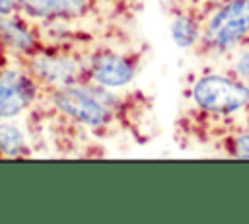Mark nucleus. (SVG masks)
<instances>
[{
    "mask_svg": "<svg viewBox=\"0 0 249 224\" xmlns=\"http://www.w3.org/2000/svg\"><path fill=\"white\" fill-rule=\"evenodd\" d=\"M233 156L237 158H249V132L241 134L233 142Z\"/></svg>",
    "mask_w": 249,
    "mask_h": 224,
    "instance_id": "9b49d317",
    "label": "nucleus"
},
{
    "mask_svg": "<svg viewBox=\"0 0 249 224\" xmlns=\"http://www.w3.org/2000/svg\"><path fill=\"white\" fill-rule=\"evenodd\" d=\"M171 37L179 47H191L198 39V25L191 16H177L171 21Z\"/></svg>",
    "mask_w": 249,
    "mask_h": 224,
    "instance_id": "1a4fd4ad",
    "label": "nucleus"
},
{
    "mask_svg": "<svg viewBox=\"0 0 249 224\" xmlns=\"http://www.w3.org/2000/svg\"><path fill=\"white\" fill-rule=\"evenodd\" d=\"M18 8L37 19H54L78 16L86 10V0H16Z\"/></svg>",
    "mask_w": 249,
    "mask_h": 224,
    "instance_id": "0eeeda50",
    "label": "nucleus"
},
{
    "mask_svg": "<svg viewBox=\"0 0 249 224\" xmlns=\"http://www.w3.org/2000/svg\"><path fill=\"white\" fill-rule=\"evenodd\" d=\"M0 37L19 53H31L35 49V39L31 31L19 19L8 18L4 14H0Z\"/></svg>",
    "mask_w": 249,
    "mask_h": 224,
    "instance_id": "6e6552de",
    "label": "nucleus"
},
{
    "mask_svg": "<svg viewBox=\"0 0 249 224\" xmlns=\"http://www.w3.org/2000/svg\"><path fill=\"white\" fill-rule=\"evenodd\" d=\"M134 64L117 53H99L93 56L89 66V76L103 88H121L134 78Z\"/></svg>",
    "mask_w": 249,
    "mask_h": 224,
    "instance_id": "39448f33",
    "label": "nucleus"
},
{
    "mask_svg": "<svg viewBox=\"0 0 249 224\" xmlns=\"http://www.w3.org/2000/svg\"><path fill=\"white\" fill-rule=\"evenodd\" d=\"M25 150L23 132L12 123H0V152L6 156H19Z\"/></svg>",
    "mask_w": 249,
    "mask_h": 224,
    "instance_id": "9d476101",
    "label": "nucleus"
},
{
    "mask_svg": "<svg viewBox=\"0 0 249 224\" xmlns=\"http://www.w3.org/2000/svg\"><path fill=\"white\" fill-rule=\"evenodd\" d=\"M245 35H249V0H228L204 27V43L212 49H228Z\"/></svg>",
    "mask_w": 249,
    "mask_h": 224,
    "instance_id": "f03ea898",
    "label": "nucleus"
},
{
    "mask_svg": "<svg viewBox=\"0 0 249 224\" xmlns=\"http://www.w3.org/2000/svg\"><path fill=\"white\" fill-rule=\"evenodd\" d=\"M31 70L43 80L56 88L72 86L80 78V64L68 56H54V55H41L31 60Z\"/></svg>",
    "mask_w": 249,
    "mask_h": 224,
    "instance_id": "423d86ee",
    "label": "nucleus"
},
{
    "mask_svg": "<svg viewBox=\"0 0 249 224\" xmlns=\"http://www.w3.org/2000/svg\"><path fill=\"white\" fill-rule=\"evenodd\" d=\"M35 95V86L29 76L16 68L0 72V119L19 115Z\"/></svg>",
    "mask_w": 249,
    "mask_h": 224,
    "instance_id": "20e7f679",
    "label": "nucleus"
},
{
    "mask_svg": "<svg viewBox=\"0 0 249 224\" xmlns=\"http://www.w3.org/2000/svg\"><path fill=\"white\" fill-rule=\"evenodd\" d=\"M53 101L58 111L88 127H101L111 119L109 105L103 99H97V93L88 86L72 84L58 88L53 95Z\"/></svg>",
    "mask_w": 249,
    "mask_h": 224,
    "instance_id": "7ed1b4c3",
    "label": "nucleus"
},
{
    "mask_svg": "<svg viewBox=\"0 0 249 224\" xmlns=\"http://www.w3.org/2000/svg\"><path fill=\"white\" fill-rule=\"evenodd\" d=\"M195 103L206 113L230 115L249 105V86L226 76H204L193 86Z\"/></svg>",
    "mask_w": 249,
    "mask_h": 224,
    "instance_id": "f257e3e1",
    "label": "nucleus"
},
{
    "mask_svg": "<svg viewBox=\"0 0 249 224\" xmlns=\"http://www.w3.org/2000/svg\"><path fill=\"white\" fill-rule=\"evenodd\" d=\"M237 72L245 78H249V51L241 55V58L237 60Z\"/></svg>",
    "mask_w": 249,
    "mask_h": 224,
    "instance_id": "f8f14e48",
    "label": "nucleus"
},
{
    "mask_svg": "<svg viewBox=\"0 0 249 224\" xmlns=\"http://www.w3.org/2000/svg\"><path fill=\"white\" fill-rule=\"evenodd\" d=\"M16 8H18V2L16 0H0V14L10 16Z\"/></svg>",
    "mask_w": 249,
    "mask_h": 224,
    "instance_id": "ddd939ff",
    "label": "nucleus"
}]
</instances>
